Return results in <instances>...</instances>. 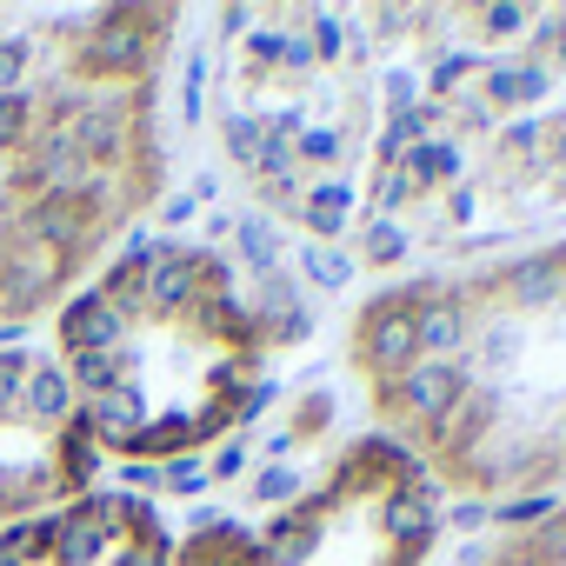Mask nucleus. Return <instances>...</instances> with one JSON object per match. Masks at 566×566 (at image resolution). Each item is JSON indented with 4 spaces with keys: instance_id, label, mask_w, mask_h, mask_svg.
Wrapping results in <instances>:
<instances>
[{
    "instance_id": "nucleus-1",
    "label": "nucleus",
    "mask_w": 566,
    "mask_h": 566,
    "mask_svg": "<svg viewBox=\"0 0 566 566\" xmlns=\"http://www.w3.org/2000/svg\"><path fill=\"white\" fill-rule=\"evenodd\" d=\"M347 367L440 493L566 500V233L367 294Z\"/></svg>"
},
{
    "instance_id": "nucleus-2",
    "label": "nucleus",
    "mask_w": 566,
    "mask_h": 566,
    "mask_svg": "<svg viewBox=\"0 0 566 566\" xmlns=\"http://www.w3.org/2000/svg\"><path fill=\"white\" fill-rule=\"evenodd\" d=\"M174 8H0V334L61 314L167 187Z\"/></svg>"
},
{
    "instance_id": "nucleus-3",
    "label": "nucleus",
    "mask_w": 566,
    "mask_h": 566,
    "mask_svg": "<svg viewBox=\"0 0 566 566\" xmlns=\"http://www.w3.org/2000/svg\"><path fill=\"white\" fill-rule=\"evenodd\" d=\"M301 327L213 240L154 233L61 301L48 354L101 460L167 467L253 420Z\"/></svg>"
},
{
    "instance_id": "nucleus-4",
    "label": "nucleus",
    "mask_w": 566,
    "mask_h": 566,
    "mask_svg": "<svg viewBox=\"0 0 566 566\" xmlns=\"http://www.w3.org/2000/svg\"><path fill=\"white\" fill-rule=\"evenodd\" d=\"M347 14L280 8L227 67V154L266 207L334 233L374 134V74Z\"/></svg>"
},
{
    "instance_id": "nucleus-5",
    "label": "nucleus",
    "mask_w": 566,
    "mask_h": 566,
    "mask_svg": "<svg viewBox=\"0 0 566 566\" xmlns=\"http://www.w3.org/2000/svg\"><path fill=\"white\" fill-rule=\"evenodd\" d=\"M440 500L413 453L360 433L266 520H200L174 539V566H427Z\"/></svg>"
},
{
    "instance_id": "nucleus-6",
    "label": "nucleus",
    "mask_w": 566,
    "mask_h": 566,
    "mask_svg": "<svg viewBox=\"0 0 566 566\" xmlns=\"http://www.w3.org/2000/svg\"><path fill=\"white\" fill-rule=\"evenodd\" d=\"M101 447L34 340H0V533L94 493Z\"/></svg>"
},
{
    "instance_id": "nucleus-7",
    "label": "nucleus",
    "mask_w": 566,
    "mask_h": 566,
    "mask_svg": "<svg viewBox=\"0 0 566 566\" xmlns=\"http://www.w3.org/2000/svg\"><path fill=\"white\" fill-rule=\"evenodd\" d=\"M0 566H174V533L140 493H81L0 533Z\"/></svg>"
},
{
    "instance_id": "nucleus-8",
    "label": "nucleus",
    "mask_w": 566,
    "mask_h": 566,
    "mask_svg": "<svg viewBox=\"0 0 566 566\" xmlns=\"http://www.w3.org/2000/svg\"><path fill=\"white\" fill-rule=\"evenodd\" d=\"M480 566H566V500L539 506L533 520H513L493 533Z\"/></svg>"
}]
</instances>
